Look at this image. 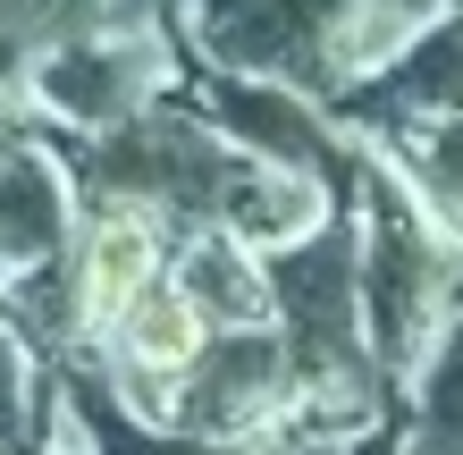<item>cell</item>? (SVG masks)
Instances as JSON below:
<instances>
[{
	"instance_id": "cell-1",
	"label": "cell",
	"mask_w": 463,
	"mask_h": 455,
	"mask_svg": "<svg viewBox=\"0 0 463 455\" xmlns=\"http://www.w3.org/2000/svg\"><path fill=\"white\" fill-rule=\"evenodd\" d=\"M354 279H363V329L379 346V371H413L447 337L455 304V253L404 169L363 177V220H354Z\"/></svg>"
},
{
	"instance_id": "cell-2",
	"label": "cell",
	"mask_w": 463,
	"mask_h": 455,
	"mask_svg": "<svg viewBox=\"0 0 463 455\" xmlns=\"http://www.w3.org/2000/svg\"><path fill=\"white\" fill-rule=\"evenodd\" d=\"M160 261H169V220L144 203H93L85 211V228H76V245H68V320H76V337H110L118 320L135 312V296L144 287H160Z\"/></svg>"
},
{
	"instance_id": "cell-3",
	"label": "cell",
	"mask_w": 463,
	"mask_h": 455,
	"mask_svg": "<svg viewBox=\"0 0 463 455\" xmlns=\"http://www.w3.org/2000/svg\"><path fill=\"white\" fill-rule=\"evenodd\" d=\"M295 396V355L279 329H220L211 337V355L185 371V388L169 396V422L185 439H236L253 431V422H269Z\"/></svg>"
},
{
	"instance_id": "cell-4",
	"label": "cell",
	"mask_w": 463,
	"mask_h": 455,
	"mask_svg": "<svg viewBox=\"0 0 463 455\" xmlns=\"http://www.w3.org/2000/svg\"><path fill=\"white\" fill-rule=\"evenodd\" d=\"M211 312L185 296L177 279H160L135 296V312L110 329V380L127 396V413H144V422H169V396L185 388V371H194L211 355Z\"/></svg>"
},
{
	"instance_id": "cell-5",
	"label": "cell",
	"mask_w": 463,
	"mask_h": 455,
	"mask_svg": "<svg viewBox=\"0 0 463 455\" xmlns=\"http://www.w3.org/2000/svg\"><path fill=\"white\" fill-rule=\"evenodd\" d=\"M68 245H76V194H68L60 160L9 152L0 160V270L68 261Z\"/></svg>"
},
{
	"instance_id": "cell-6",
	"label": "cell",
	"mask_w": 463,
	"mask_h": 455,
	"mask_svg": "<svg viewBox=\"0 0 463 455\" xmlns=\"http://www.w3.org/2000/svg\"><path fill=\"white\" fill-rule=\"evenodd\" d=\"M413 455H463V320H447V337H439V371H430V396H421Z\"/></svg>"
},
{
	"instance_id": "cell-7",
	"label": "cell",
	"mask_w": 463,
	"mask_h": 455,
	"mask_svg": "<svg viewBox=\"0 0 463 455\" xmlns=\"http://www.w3.org/2000/svg\"><path fill=\"white\" fill-rule=\"evenodd\" d=\"M404 185L421 194V211L439 228H463V118H447V127H430V136H421Z\"/></svg>"
},
{
	"instance_id": "cell-8",
	"label": "cell",
	"mask_w": 463,
	"mask_h": 455,
	"mask_svg": "<svg viewBox=\"0 0 463 455\" xmlns=\"http://www.w3.org/2000/svg\"><path fill=\"white\" fill-rule=\"evenodd\" d=\"M9 152H17V144H9V136H0V160H9Z\"/></svg>"
}]
</instances>
